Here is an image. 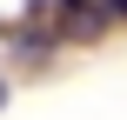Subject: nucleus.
<instances>
[{
  "instance_id": "obj_2",
  "label": "nucleus",
  "mask_w": 127,
  "mask_h": 120,
  "mask_svg": "<svg viewBox=\"0 0 127 120\" xmlns=\"http://www.w3.org/2000/svg\"><path fill=\"white\" fill-rule=\"evenodd\" d=\"M107 13H121V20H127V0H107Z\"/></svg>"
},
{
  "instance_id": "obj_1",
  "label": "nucleus",
  "mask_w": 127,
  "mask_h": 120,
  "mask_svg": "<svg viewBox=\"0 0 127 120\" xmlns=\"http://www.w3.org/2000/svg\"><path fill=\"white\" fill-rule=\"evenodd\" d=\"M54 13H60L54 27H60L67 40H94V33L107 27V7H100V0H54Z\"/></svg>"
},
{
  "instance_id": "obj_3",
  "label": "nucleus",
  "mask_w": 127,
  "mask_h": 120,
  "mask_svg": "<svg viewBox=\"0 0 127 120\" xmlns=\"http://www.w3.org/2000/svg\"><path fill=\"white\" fill-rule=\"evenodd\" d=\"M0 107H7V80H0Z\"/></svg>"
}]
</instances>
